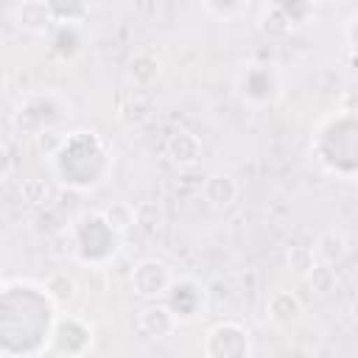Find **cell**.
I'll return each mask as SVG.
<instances>
[{
	"label": "cell",
	"instance_id": "cell-4",
	"mask_svg": "<svg viewBox=\"0 0 358 358\" xmlns=\"http://www.w3.org/2000/svg\"><path fill=\"white\" fill-rule=\"evenodd\" d=\"M165 151H168L171 162L187 168V165H196V162H199V157H201V140H199L193 131H187V129H176V131L168 137Z\"/></svg>",
	"mask_w": 358,
	"mask_h": 358
},
{
	"label": "cell",
	"instance_id": "cell-8",
	"mask_svg": "<svg viewBox=\"0 0 358 358\" xmlns=\"http://www.w3.org/2000/svg\"><path fill=\"white\" fill-rule=\"evenodd\" d=\"M313 252H316V260L319 263H330L333 266L336 260H341L347 255V238L338 229H327V232L319 235Z\"/></svg>",
	"mask_w": 358,
	"mask_h": 358
},
{
	"label": "cell",
	"instance_id": "cell-7",
	"mask_svg": "<svg viewBox=\"0 0 358 358\" xmlns=\"http://www.w3.org/2000/svg\"><path fill=\"white\" fill-rule=\"evenodd\" d=\"M266 310H268V319H271L274 324H280V327L296 324V322L302 319V302H299V296H294L291 291L274 294V296L268 299Z\"/></svg>",
	"mask_w": 358,
	"mask_h": 358
},
{
	"label": "cell",
	"instance_id": "cell-3",
	"mask_svg": "<svg viewBox=\"0 0 358 358\" xmlns=\"http://www.w3.org/2000/svg\"><path fill=\"white\" fill-rule=\"evenodd\" d=\"M176 310L171 305H148L140 310V330L151 338H165L176 330Z\"/></svg>",
	"mask_w": 358,
	"mask_h": 358
},
{
	"label": "cell",
	"instance_id": "cell-11",
	"mask_svg": "<svg viewBox=\"0 0 358 358\" xmlns=\"http://www.w3.org/2000/svg\"><path fill=\"white\" fill-rule=\"evenodd\" d=\"M316 252L310 249V246H291L288 249V268H291V274L294 277H299V280H308L310 277V271L316 268Z\"/></svg>",
	"mask_w": 358,
	"mask_h": 358
},
{
	"label": "cell",
	"instance_id": "cell-1",
	"mask_svg": "<svg viewBox=\"0 0 358 358\" xmlns=\"http://www.w3.org/2000/svg\"><path fill=\"white\" fill-rule=\"evenodd\" d=\"M207 358H246L249 355V336L243 327L227 322L210 330L207 336Z\"/></svg>",
	"mask_w": 358,
	"mask_h": 358
},
{
	"label": "cell",
	"instance_id": "cell-14",
	"mask_svg": "<svg viewBox=\"0 0 358 358\" xmlns=\"http://www.w3.org/2000/svg\"><path fill=\"white\" fill-rule=\"evenodd\" d=\"M48 187H45V182L42 179H25L22 182V199L28 201V204H45L48 201Z\"/></svg>",
	"mask_w": 358,
	"mask_h": 358
},
{
	"label": "cell",
	"instance_id": "cell-2",
	"mask_svg": "<svg viewBox=\"0 0 358 358\" xmlns=\"http://www.w3.org/2000/svg\"><path fill=\"white\" fill-rule=\"evenodd\" d=\"M131 282H134V291L140 296H159L173 285V277L162 260H143L131 271Z\"/></svg>",
	"mask_w": 358,
	"mask_h": 358
},
{
	"label": "cell",
	"instance_id": "cell-5",
	"mask_svg": "<svg viewBox=\"0 0 358 358\" xmlns=\"http://www.w3.org/2000/svg\"><path fill=\"white\" fill-rule=\"evenodd\" d=\"M14 17H17V25L22 31H31V34H42L48 31V25L53 22V6L42 3V0H28L22 6L14 8Z\"/></svg>",
	"mask_w": 358,
	"mask_h": 358
},
{
	"label": "cell",
	"instance_id": "cell-9",
	"mask_svg": "<svg viewBox=\"0 0 358 358\" xmlns=\"http://www.w3.org/2000/svg\"><path fill=\"white\" fill-rule=\"evenodd\" d=\"M45 291H48V296H50L56 305H70V302L76 299L78 285H76V280H73L67 271H56V274H50V277L45 280Z\"/></svg>",
	"mask_w": 358,
	"mask_h": 358
},
{
	"label": "cell",
	"instance_id": "cell-6",
	"mask_svg": "<svg viewBox=\"0 0 358 358\" xmlns=\"http://www.w3.org/2000/svg\"><path fill=\"white\" fill-rule=\"evenodd\" d=\"M201 193H204V201H207L210 207L224 210V207H229V204L238 199V182H235L229 173L218 171V173L207 176V182H204Z\"/></svg>",
	"mask_w": 358,
	"mask_h": 358
},
{
	"label": "cell",
	"instance_id": "cell-13",
	"mask_svg": "<svg viewBox=\"0 0 358 358\" xmlns=\"http://www.w3.org/2000/svg\"><path fill=\"white\" fill-rule=\"evenodd\" d=\"M308 280L313 282V288H316L319 294H327V291L336 285V271H333L330 263H316V268L310 271Z\"/></svg>",
	"mask_w": 358,
	"mask_h": 358
},
{
	"label": "cell",
	"instance_id": "cell-12",
	"mask_svg": "<svg viewBox=\"0 0 358 358\" xmlns=\"http://www.w3.org/2000/svg\"><path fill=\"white\" fill-rule=\"evenodd\" d=\"M101 218H103V224H106L109 229L123 232V229H129V227L134 224V210H131V204H126V201H112V204L101 213Z\"/></svg>",
	"mask_w": 358,
	"mask_h": 358
},
{
	"label": "cell",
	"instance_id": "cell-16",
	"mask_svg": "<svg viewBox=\"0 0 358 358\" xmlns=\"http://www.w3.org/2000/svg\"><path fill=\"white\" fill-rule=\"evenodd\" d=\"M341 109L347 115H358V90H350L344 98H341Z\"/></svg>",
	"mask_w": 358,
	"mask_h": 358
},
{
	"label": "cell",
	"instance_id": "cell-10",
	"mask_svg": "<svg viewBox=\"0 0 358 358\" xmlns=\"http://www.w3.org/2000/svg\"><path fill=\"white\" fill-rule=\"evenodd\" d=\"M157 76H159V62H157V56H151V53H137V56L129 62V78H131L137 87L151 84Z\"/></svg>",
	"mask_w": 358,
	"mask_h": 358
},
{
	"label": "cell",
	"instance_id": "cell-15",
	"mask_svg": "<svg viewBox=\"0 0 358 358\" xmlns=\"http://www.w3.org/2000/svg\"><path fill=\"white\" fill-rule=\"evenodd\" d=\"M36 145L45 154H56L64 145V137H62V131H42V134H36Z\"/></svg>",
	"mask_w": 358,
	"mask_h": 358
}]
</instances>
